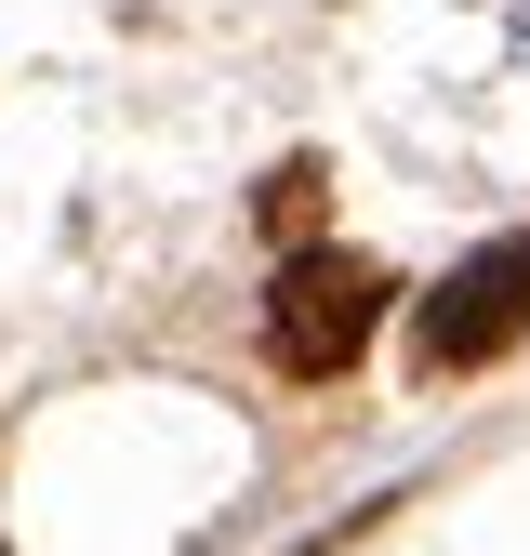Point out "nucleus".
Returning a JSON list of instances; mask_svg holds the SVG:
<instances>
[{"instance_id": "obj_1", "label": "nucleus", "mask_w": 530, "mask_h": 556, "mask_svg": "<svg viewBox=\"0 0 530 556\" xmlns=\"http://www.w3.org/2000/svg\"><path fill=\"white\" fill-rule=\"evenodd\" d=\"M371 331H384V265L371 252H292L279 278H265V358H279L292 384L358 371Z\"/></svg>"}, {"instance_id": "obj_2", "label": "nucleus", "mask_w": 530, "mask_h": 556, "mask_svg": "<svg viewBox=\"0 0 530 556\" xmlns=\"http://www.w3.org/2000/svg\"><path fill=\"white\" fill-rule=\"evenodd\" d=\"M517 331H530V239H491V252H464L438 292H425L412 358L425 371H478V358H504Z\"/></svg>"}, {"instance_id": "obj_3", "label": "nucleus", "mask_w": 530, "mask_h": 556, "mask_svg": "<svg viewBox=\"0 0 530 556\" xmlns=\"http://www.w3.org/2000/svg\"><path fill=\"white\" fill-rule=\"evenodd\" d=\"M265 226L305 239V226H318V173H279V186H265Z\"/></svg>"}]
</instances>
